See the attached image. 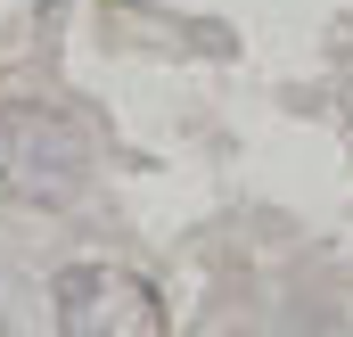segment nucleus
Listing matches in <instances>:
<instances>
[{"label": "nucleus", "instance_id": "nucleus-3", "mask_svg": "<svg viewBox=\"0 0 353 337\" xmlns=\"http://www.w3.org/2000/svg\"><path fill=\"white\" fill-rule=\"evenodd\" d=\"M0 337H8V305H0Z\"/></svg>", "mask_w": 353, "mask_h": 337}, {"label": "nucleus", "instance_id": "nucleus-1", "mask_svg": "<svg viewBox=\"0 0 353 337\" xmlns=\"http://www.w3.org/2000/svg\"><path fill=\"white\" fill-rule=\"evenodd\" d=\"M83 132L58 107H0V189L25 206H66L83 189Z\"/></svg>", "mask_w": 353, "mask_h": 337}, {"label": "nucleus", "instance_id": "nucleus-2", "mask_svg": "<svg viewBox=\"0 0 353 337\" xmlns=\"http://www.w3.org/2000/svg\"><path fill=\"white\" fill-rule=\"evenodd\" d=\"M58 329L66 337H157V296L132 271L107 263H66L58 271Z\"/></svg>", "mask_w": 353, "mask_h": 337}]
</instances>
